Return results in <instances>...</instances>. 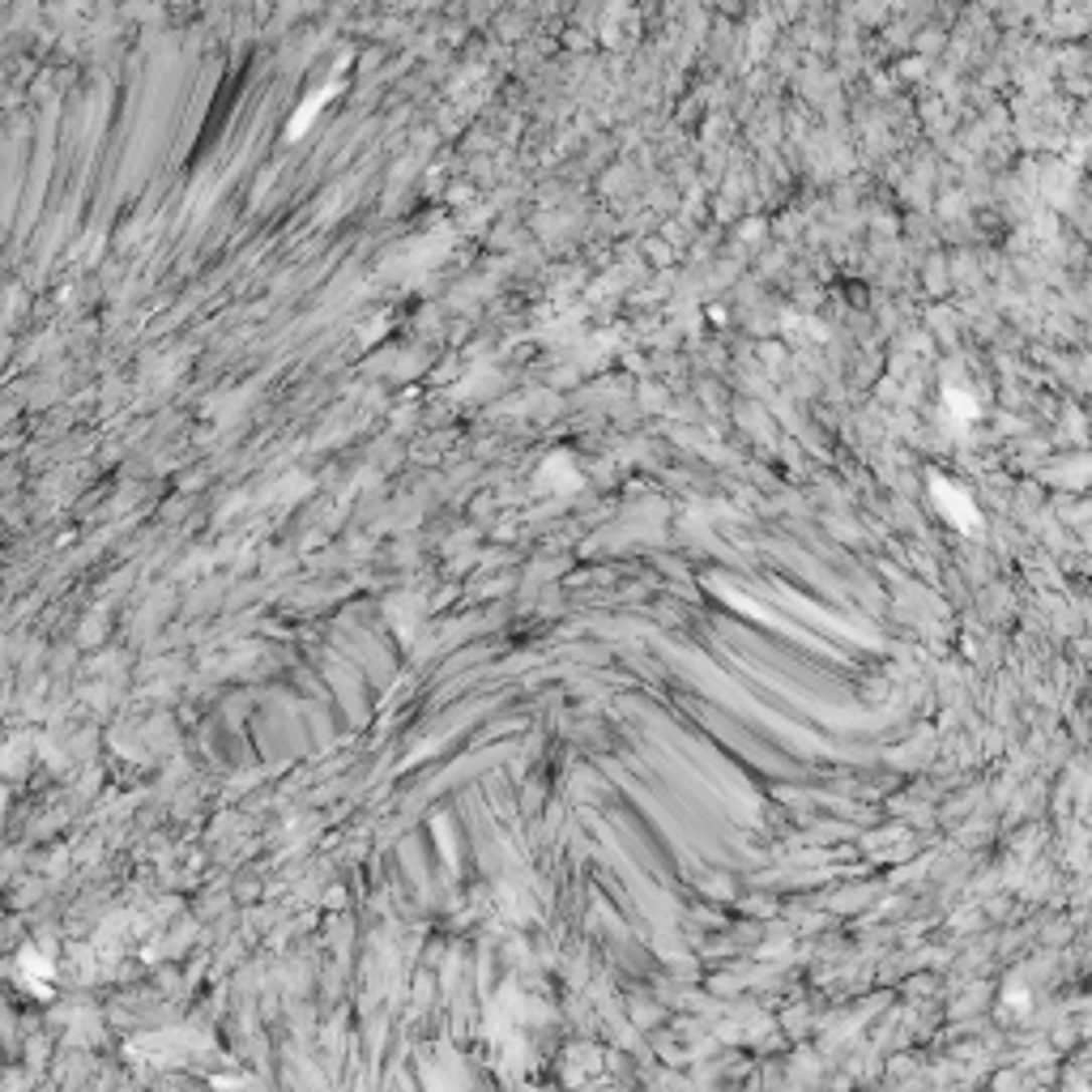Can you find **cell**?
Returning <instances> with one entry per match:
<instances>
[{
  "instance_id": "obj_1",
  "label": "cell",
  "mask_w": 1092,
  "mask_h": 1092,
  "mask_svg": "<svg viewBox=\"0 0 1092 1092\" xmlns=\"http://www.w3.org/2000/svg\"><path fill=\"white\" fill-rule=\"evenodd\" d=\"M329 95H333V86H325V91H320V95H312L308 103H303V107H299V116L291 120V129H286V133H291V137H299V129H303V124H308V120H312V116L320 112V103H325Z\"/></svg>"
}]
</instances>
